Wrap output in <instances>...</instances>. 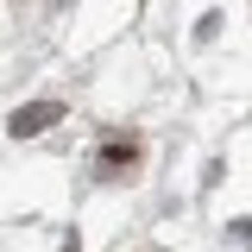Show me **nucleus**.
Returning a JSON list of instances; mask_svg holds the SVG:
<instances>
[{"mask_svg":"<svg viewBox=\"0 0 252 252\" xmlns=\"http://www.w3.org/2000/svg\"><path fill=\"white\" fill-rule=\"evenodd\" d=\"M63 120V101H32V107H19L13 120H6V132L13 139H32V132H44V126Z\"/></svg>","mask_w":252,"mask_h":252,"instance_id":"nucleus-1","label":"nucleus"},{"mask_svg":"<svg viewBox=\"0 0 252 252\" xmlns=\"http://www.w3.org/2000/svg\"><path fill=\"white\" fill-rule=\"evenodd\" d=\"M132 158H139V145H132V139H114V145L101 152V170H114V164H132Z\"/></svg>","mask_w":252,"mask_h":252,"instance_id":"nucleus-2","label":"nucleus"},{"mask_svg":"<svg viewBox=\"0 0 252 252\" xmlns=\"http://www.w3.org/2000/svg\"><path fill=\"white\" fill-rule=\"evenodd\" d=\"M233 240H252V215H246V220H233Z\"/></svg>","mask_w":252,"mask_h":252,"instance_id":"nucleus-3","label":"nucleus"}]
</instances>
